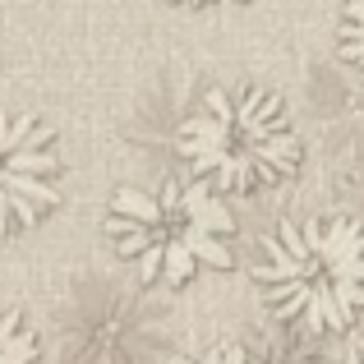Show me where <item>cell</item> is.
I'll return each instance as SVG.
<instances>
[{
	"label": "cell",
	"instance_id": "6da1fadb",
	"mask_svg": "<svg viewBox=\"0 0 364 364\" xmlns=\"http://www.w3.org/2000/svg\"><path fill=\"white\" fill-rule=\"evenodd\" d=\"M282 323L309 337L346 332L364 314V226L350 217H314L267 240V263L254 267Z\"/></svg>",
	"mask_w": 364,
	"mask_h": 364
},
{
	"label": "cell",
	"instance_id": "7a4b0ae2",
	"mask_svg": "<svg viewBox=\"0 0 364 364\" xmlns=\"http://www.w3.org/2000/svg\"><path fill=\"white\" fill-rule=\"evenodd\" d=\"M231 231L235 217L198 176L157 194L120 189L107 217V235L116 240L124 263L139 267L143 282L171 286H185L198 267H231Z\"/></svg>",
	"mask_w": 364,
	"mask_h": 364
},
{
	"label": "cell",
	"instance_id": "3957f363",
	"mask_svg": "<svg viewBox=\"0 0 364 364\" xmlns=\"http://www.w3.org/2000/svg\"><path fill=\"white\" fill-rule=\"evenodd\" d=\"M176 152L213 189L282 185L300 166L295 124L286 120L282 97L267 88H213L203 111L176 129Z\"/></svg>",
	"mask_w": 364,
	"mask_h": 364
},
{
	"label": "cell",
	"instance_id": "277c9868",
	"mask_svg": "<svg viewBox=\"0 0 364 364\" xmlns=\"http://www.w3.org/2000/svg\"><path fill=\"white\" fill-rule=\"evenodd\" d=\"M60 152L37 116H0V235L42 222L60 203Z\"/></svg>",
	"mask_w": 364,
	"mask_h": 364
},
{
	"label": "cell",
	"instance_id": "5b68a950",
	"mask_svg": "<svg viewBox=\"0 0 364 364\" xmlns=\"http://www.w3.org/2000/svg\"><path fill=\"white\" fill-rule=\"evenodd\" d=\"M33 360H37V332H28L14 309H0V364H33Z\"/></svg>",
	"mask_w": 364,
	"mask_h": 364
},
{
	"label": "cell",
	"instance_id": "8992f818",
	"mask_svg": "<svg viewBox=\"0 0 364 364\" xmlns=\"http://www.w3.org/2000/svg\"><path fill=\"white\" fill-rule=\"evenodd\" d=\"M341 55L355 65V74L364 79V0H350L341 14Z\"/></svg>",
	"mask_w": 364,
	"mask_h": 364
},
{
	"label": "cell",
	"instance_id": "52a82bcc",
	"mask_svg": "<svg viewBox=\"0 0 364 364\" xmlns=\"http://www.w3.org/2000/svg\"><path fill=\"white\" fill-rule=\"evenodd\" d=\"M171 364H254V355L245 346H235V341H222V346H208L198 355H176Z\"/></svg>",
	"mask_w": 364,
	"mask_h": 364
},
{
	"label": "cell",
	"instance_id": "ba28073f",
	"mask_svg": "<svg viewBox=\"0 0 364 364\" xmlns=\"http://www.w3.org/2000/svg\"><path fill=\"white\" fill-rule=\"evenodd\" d=\"M323 364H364V341H355V346H346V355H337V360H323Z\"/></svg>",
	"mask_w": 364,
	"mask_h": 364
},
{
	"label": "cell",
	"instance_id": "9c48e42d",
	"mask_svg": "<svg viewBox=\"0 0 364 364\" xmlns=\"http://www.w3.org/2000/svg\"><path fill=\"white\" fill-rule=\"evenodd\" d=\"M189 5H213V0H189Z\"/></svg>",
	"mask_w": 364,
	"mask_h": 364
}]
</instances>
